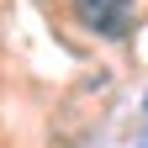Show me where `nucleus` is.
I'll use <instances>...</instances> for the list:
<instances>
[{"label": "nucleus", "instance_id": "f257e3e1", "mask_svg": "<svg viewBox=\"0 0 148 148\" xmlns=\"http://www.w3.org/2000/svg\"><path fill=\"white\" fill-rule=\"evenodd\" d=\"M74 16L101 37H122L132 27V0H74Z\"/></svg>", "mask_w": 148, "mask_h": 148}]
</instances>
